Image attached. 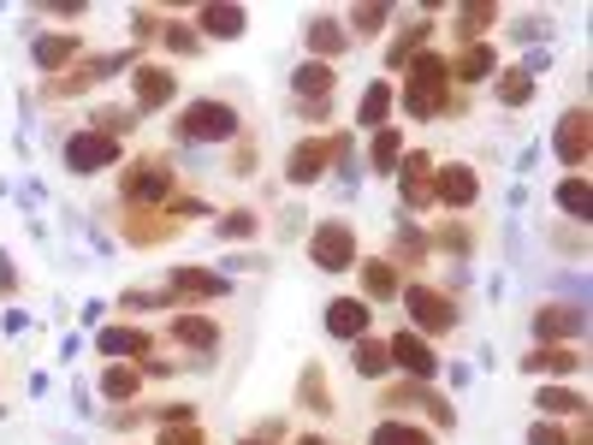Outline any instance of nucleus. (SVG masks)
<instances>
[{"label":"nucleus","mask_w":593,"mask_h":445,"mask_svg":"<svg viewBox=\"0 0 593 445\" xmlns=\"http://www.w3.org/2000/svg\"><path fill=\"white\" fill-rule=\"evenodd\" d=\"M119 196H125V202H167V196H172L167 161H137V167L119 178Z\"/></svg>","instance_id":"9d476101"},{"label":"nucleus","mask_w":593,"mask_h":445,"mask_svg":"<svg viewBox=\"0 0 593 445\" xmlns=\"http://www.w3.org/2000/svg\"><path fill=\"white\" fill-rule=\"evenodd\" d=\"M95 345L107 356H149L155 351V333H143V327H101Z\"/></svg>","instance_id":"412c9836"},{"label":"nucleus","mask_w":593,"mask_h":445,"mask_svg":"<svg viewBox=\"0 0 593 445\" xmlns=\"http://www.w3.org/2000/svg\"><path fill=\"white\" fill-rule=\"evenodd\" d=\"M155 445H202V434H196V428H167Z\"/></svg>","instance_id":"a19ab883"},{"label":"nucleus","mask_w":593,"mask_h":445,"mask_svg":"<svg viewBox=\"0 0 593 445\" xmlns=\"http://www.w3.org/2000/svg\"><path fill=\"white\" fill-rule=\"evenodd\" d=\"M101 392H107L113 404L137 398V392H143V368H137V363H113L107 374H101Z\"/></svg>","instance_id":"393cba45"},{"label":"nucleus","mask_w":593,"mask_h":445,"mask_svg":"<svg viewBox=\"0 0 593 445\" xmlns=\"http://www.w3.org/2000/svg\"><path fill=\"white\" fill-rule=\"evenodd\" d=\"M302 42L314 48L321 66H333V60L350 48V36H345V24H338V18H309V24H302Z\"/></svg>","instance_id":"dca6fc26"},{"label":"nucleus","mask_w":593,"mask_h":445,"mask_svg":"<svg viewBox=\"0 0 593 445\" xmlns=\"http://www.w3.org/2000/svg\"><path fill=\"white\" fill-rule=\"evenodd\" d=\"M398 297H403V309H410V321L422 327V333H451V327H457V303L439 285H403Z\"/></svg>","instance_id":"20e7f679"},{"label":"nucleus","mask_w":593,"mask_h":445,"mask_svg":"<svg viewBox=\"0 0 593 445\" xmlns=\"http://www.w3.org/2000/svg\"><path fill=\"white\" fill-rule=\"evenodd\" d=\"M345 149H350L345 137H302V143L292 149V161H285V178H292V185H314Z\"/></svg>","instance_id":"39448f33"},{"label":"nucleus","mask_w":593,"mask_h":445,"mask_svg":"<svg viewBox=\"0 0 593 445\" xmlns=\"http://www.w3.org/2000/svg\"><path fill=\"white\" fill-rule=\"evenodd\" d=\"M309 262L321 267V274H345V267H357V226L350 220H321L309 238Z\"/></svg>","instance_id":"f03ea898"},{"label":"nucleus","mask_w":593,"mask_h":445,"mask_svg":"<svg viewBox=\"0 0 593 445\" xmlns=\"http://www.w3.org/2000/svg\"><path fill=\"white\" fill-rule=\"evenodd\" d=\"M398 256L403 262H410V256L422 262L427 256V232H422V226H398Z\"/></svg>","instance_id":"58836bf2"},{"label":"nucleus","mask_w":593,"mask_h":445,"mask_svg":"<svg viewBox=\"0 0 593 445\" xmlns=\"http://www.w3.org/2000/svg\"><path fill=\"white\" fill-rule=\"evenodd\" d=\"M72 54H78V36H36V66L42 72L72 66Z\"/></svg>","instance_id":"cd10ccee"},{"label":"nucleus","mask_w":593,"mask_h":445,"mask_svg":"<svg viewBox=\"0 0 593 445\" xmlns=\"http://www.w3.org/2000/svg\"><path fill=\"white\" fill-rule=\"evenodd\" d=\"M392 178H398V196H403V208H427V202H434V155H427V149L403 155Z\"/></svg>","instance_id":"6e6552de"},{"label":"nucleus","mask_w":593,"mask_h":445,"mask_svg":"<svg viewBox=\"0 0 593 445\" xmlns=\"http://www.w3.org/2000/svg\"><path fill=\"white\" fill-rule=\"evenodd\" d=\"M369 445H434V434H422L415 422H398V416H392V422H381L369 434Z\"/></svg>","instance_id":"7c9ffc66"},{"label":"nucleus","mask_w":593,"mask_h":445,"mask_svg":"<svg viewBox=\"0 0 593 445\" xmlns=\"http://www.w3.org/2000/svg\"><path fill=\"white\" fill-rule=\"evenodd\" d=\"M386 351H392V363H398L410 380H434V374H439V356H434V345H427V339H415V333L386 339Z\"/></svg>","instance_id":"ddd939ff"},{"label":"nucleus","mask_w":593,"mask_h":445,"mask_svg":"<svg viewBox=\"0 0 593 445\" xmlns=\"http://www.w3.org/2000/svg\"><path fill=\"white\" fill-rule=\"evenodd\" d=\"M528 96H534V78H528L523 66L499 72V101H504V107H528Z\"/></svg>","instance_id":"473e14b6"},{"label":"nucleus","mask_w":593,"mask_h":445,"mask_svg":"<svg viewBox=\"0 0 593 445\" xmlns=\"http://www.w3.org/2000/svg\"><path fill=\"white\" fill-rule=\"evenodd\" d=\"M244 445H261V440H244Z\"/></svg>","instance_id":"c03bdc74"},{"label":"nucleus","mask_w":593,"mask_h":445,"mask_svg":"<svg viewBox=\"0 0 593 445\" xmlns=\"http://www.w3.org/2000/svg\"><path fill=\"white\" fill-rule=\"evenodd\" d=\"M350 368H357L362 380H374V374H386L392 368V351H386V339H374V333H362L357 345H350Z\"/></svg>","instance_id":"4be33fe9"},{"label":"nucleus","mask_w":593,"mask_h":445,"mask_svg":"<svg viewBox=\"0 0 593 445\" xmlns=\"http://www.w3.org/2000/svg\"><path fill=\"white\" fill-rule=\"evenodd\" d=\"M160 36H167V48H172V54H184V60H196V54H202V36L191 30V24H179V18L160 24Z\"/></svg>","instance_id":"f704fd0d"},{"label":"nucleus","mask_w":593,"mask_h":445,"mask_svg":"<svg viewBox=\"0 0 593 445\" xmlns=\"http://www.w3.org/2000/svg\"><path fill=\"white\" fill-rule=\"evenodd\" d=\"M302 404H309V410H326V404H333V398H326V374H321V368H302Z\"/></svg>","instance_id":"e433bc0d"},{"label":"nucleus","mask_w":593,"mask_h":445,"mask_svg":"<svg viewBox=\"0 0 593 445\" xmlns=\"http://www.w3.org/2000/svg\"><path fill=\"white\" fill-rule=\"evenodd\" d=\"M196 24H202V36H244L249 30V18H244V7H220V0H208V7L196 12Z\"/></svg>","instance_id":"6ab92c4d"},{"label":"nucleus","mask_w":593,"mask_h":445,"mask_svg":"<svg viewBox=\"0 0 593 445\" xmlns=\"http://www.w3.org/2000/svg\"><path fill=\"white\" fill-rule=\"evenodd\" d=\"M167 339H179V345H191V351H214V345H220V327L202 321V315H172V333Z\"/></svg>","instance_id":"5701e85b"},{"label":"nucleus","mask_w":593,"mask_h":445,"mask_svg":"<svg viewBox=\"0 0 593 445\" xmlns=\"http://www.w3.org/2000/svg\"><path fill=\"white\" fill-rule=\"evenodd\" d=\"M386 18H392V7H381V0H362V7H350L345 36H381Z\"/></svg>","instance_id":"bb28decb"},{"label":"nucleus","mask_w":593,"mask_h":445,"mask_svg":"<svg viewBox=\"0 0 593 445\" xmlns=\"http://www.w3.org/2000/svg\"><path fill=\"white\" fill-rule=\"evenodd\" d=\"M333 84H338V72H333V66H321V60H302V66L292 72V89L302 96V107L326 101V96H333Z\"/></svg>","instance_id":"a211bd4d"},{"label":"nucleus","mask_w":593,"mask_h":445,"mask_svg":"<svg viewBox=\"0 0 593 445\" xmlns=\"http://www.w3.org/2000/svg\"><path fill=\"white\" fill-rule=\"evenodd\" d=\"M540 410H546V422H552V416H582L588 404H582V392H570V386H540Z\"/></svg>","instance_id":"2f4dec72"},{"label":"nucleus","mask_w":593,"mask_h":445,"mask_svg":"<svg viewBox=\"0 0 593 445\" xmlns=\"http://www.w3.org/2000/svg\"><path fill=\"white\" fill-rule=\"evenodd\" d=\"M167 291H172V303H208V297H225L232 291V279L225 274H214V267H172V279H167Z\"/></svg>","instance_id":"1a4fd4ad"},{"label":"nucleus","mask_w":593,"mask_h":445,"mask_svg":"<svg viewBox=\"0 0 593 445\" xmlns=\"http://www.w3.org/2000/svg\"><path fill=\"white\" fill-rule=\"evenodd\" d=\"M493 24H499V7H493V0H475L469 12H457V36H463V48H469L481 30H493Z\"/></svg>","instance_id":"c85d7f7f"},{"label":"nucleus","mask_w":593,"mask_h":445,"mask_svg":"<svg viewBox=\"0 0 593 445\" xmlns=\"http://www.w3.org/2000/svg\"><path fill=\"white\" fill-rule=\"evenodd\" d=\"M386 113H392V84H369V89H362V107H357V119L381 131V125H386Z\"/></svg>","instance_id":"c756f323"},{"label":"nucleus","mask_w":593,"mask_h":445,"mask_svg":"<svg viewBox=\"0 0 593 445\" xmlns=\"http://www.w3.org/2000/svg\"><path fill=\"white\" fill-rule=\"evenodd\" d=\"M398 161H403V137L392 131V125H381V131H374V149H369V167L381 178H392Z\"/></svg>","instance_id":"b1692460"},{"label":"nucleus","mask_w":593,"mask_h":445,"mask_svg":"<svg viewBox=\"0 0 593 445\" xmlns=\"http://www.w3.org/2000/svg\"><path fill=\"white\" fill-rule=\"evenodd\" d=\"M125 149L113 143V137H101V131H72L66 137V167L72 173H101V167H113Z\"/></svg>","instance_id":"0eeeda50"},{"label":"nucleus","mask_w":593,"mask_h":445,"mask_svg":"<svg viewBox=\"0 0 593 445\" xmlns=\"http://www.w3.org/2000/svg\"><path fill=\"white\" fill-rule=\"evenodd\" d=\"M528 445H576V434L564 422H534L528 428Z\"/></svg>","instance_id":"4c0bfd02"},{"label":"nucleus","mask_w":593,"mask_h":445,"mask_svg":"<svg viewBox=\"0 0 593 445\" xmlns=\"http://www.w3.org/2000/svg\"><path fill=\"white\" fill-rule=\"evenodd\" d=\"M131 96H137V107H167L172 96H179V78H172L167 66H131Z\"/></svg>","instance_id":"4468645a"},{"label":"nucleus","mask_w":593,"mask_h":445,"mask_svg":"<svg viewBox=\"0 0 593 445\" xmlns=\"http://www.w3.org/2000/svg\"><path fill=\"white\" fill-rule=\"evenodd\" d=\"M523 368H528V374H576V368H582V351H570V345H540V351L523 356Z\"/></svg>","instance_id":"aec40b11"},{"label":"nucleus","mask_w":593,"mask_h":445,"mask_svg":"<svg viewBox=\"0 0 593 445\" xmlns=\"http://www.w3.org/2000/svg\"><path fill=\"white\" fill-rule=\"evenodd\" d=\"M534 339H546V345L582 339V309H576V303H546V309L534 315Z\"/></svg>","instance_id":"2eb2a0df"},{"label":"nucleus","mask_w":593,"mask_h":445,"mask_svg":"<svg viewBox=\"0 0 593 445\" xmlns=\"http://www.w3.org/2000/svg\"><path fill=\"white\" fill-rule=\"evenodd\" d=\"M362 291H369V303L374 297H398V267L386 262V256H374V262H362Z\"/></svg>","instance_id":"a878e982"},{"label":"nucleus","mask_w":593,"mask_h":445,"mask_svg":"<svg viewBox=\"0 0 593 445\" xmlns=\"http://www.w3.org/2000/svg\"><path fill=\"white\" fill-rule=\"evenodd\" d=\"M302 445H326V440H302Z\"/></svg>","instance_id":"37998d69"},{"label":"nucleus","mask_w":593,"mask_h":445,"mask_svg":"<svg viewBox=\"0 0 593 445\" xmlns=\"http://www.w3.org/2000/svg\"><path fill=\"white\" fill-rule=\"evenodd\" d=\"M256 214L249 208H232V214H220V238H256Z\"/></svg>","instance_id":"c9c22d12"},{"label":"nucleus","mask_w":593,"mask_h":445,"mask_svg":"<svg viewBox=\"0 0 593 445\" xmlns=\"http://www.w3.org/2000/svg\"><path fill=\"white\" fill-rule=\"evenodd\" d=\"M451 78H457V84H481V78H493V72H499V54H493V42H469V48H463V54L457 60H451Z\"/></svg>","instance_id":"f3484780"},{"label":"nucleus","mask_w":593,"mask_h":445,"mask_svg":"<svg viewBox=\"0 0 593 445\" xmlns=\"http://www.w3.org/2000/svg\"><path fill=\"white\" fill-rule=\"evenodd\" d=\"M434 202H446V208H475V202H481V173L463 167V161L434 167Z\"/></svg>","instance_id":"423d86ee"},{"label":"nucleus","mask_w":593,"mask_h":445,"mask_svg":"<svg viewBox=\"0 0 593 445\" xmlns=\"http://www.w3.org/2000/svg\"><path fill=\"white\" fill-rule=\"evenodd\" d=\"M369 315H374L369 297H333L326 303V333L345 339V345H357V339L369 333Z\"/></svg>","instance_id":"f8f14e48"},{"label":"nucleus","mask_w":593,"mask_h":445,"mask_svg":"<svg viewBox=\"0 0 593 445\" xmlns=\"http://www.w3.org/2000/svg\"><path fill=\"white\" fill-rule=\"evenodd\" d=\"M232 131H237V113L225 107V101H191V107L179 113L184 143H225Z\"/></svg>","instance_id":"7ed1b4c3"},{"label":"nucleus","mask_w":593,"mask_h":445,"mask_svg":"<svg viewBox=\"0 0 593 445\" xmlns=\"http://www.w3.org/2000/svg\"><path fill=\"white\" fill-rule=\"evenodd\" d=\"M439 244H446V250H457V256H469V226H457V220H451V226H439Z\"/></svg>","instance_id":"ea45409f"},{"label":"nucleus","mask_w":593,"mask_h":445,"mask_svg":"<svg viewBox=\"0 0 593 445\" xmlns=\"http://www.w3.org/2000/svg\"><path fill=\"white\" fill-rule=\"evenodd\" d=\"M552 149H558L564 167H582L588 149H593V131H588V107H570L558 125H552Z\"/></svg>","instance_id":"9b49d317"},{"label":"nucleus","mask_w":593,"mask_h":445,"mask_svg":"<svg viewBox=\"0 0 593 445\" xmlns=\"http://www.w3.org/2000/svg\"><path fill=\"white\" fill-rule=\"evenodd\" d=\"M558 208L570 214V220H588V178H582V173L558 185Z\"/></svg>","instance_id":"72a5a7b5"},{"label":"nucleus","mask_w":593,"mask_h":445,"mask_svg":"<svg viewBox=\"0 0 593 445\" xmlns=\"http://www.w3.org/2000/svg\"><path fill=\"white\" fill-rule=\"evenodd\" d=\"M48 18H83V0H48Z\"/></svg>","instance_id":"79ce46f5"},{"label":"nucleus","mask_w":593,"mask_h":445,"mask_svg":"<svg viewBox=\"0 0 593 445\" xmlns=\"http://www.w3.org/2000/svg\"><path fill=\"white\" fill-rule=\"evenodd\" d=\"M451 101V72L439 54H415L410 78H403V113H415V119H434V113H446Z\"/></svg>","instance_id":"f257e3e1"}]
</instances>
